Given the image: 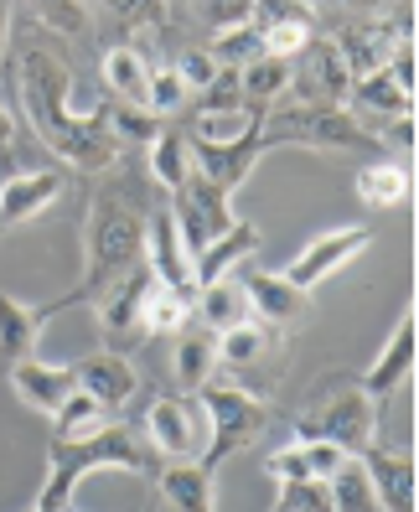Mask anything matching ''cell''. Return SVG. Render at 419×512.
Returning <instances> with one entry per match:
<instances>
[{
  "label": "cell",
  "instance_id": "cell-6",
  "mask_svg": "<svg viewBox=\"0 0 419 512\" xmlns=\"http://www.w3.org/2000/svg\"><path fill=\"white\" fill-rule=\"evenodd\" d=\"M301 440H332L347 456H363L368 445H378V404L363 388H342L301 425Z\"/></svg>",
  "mask_w": 419,
  "mask_h": 512
},
{
  "label": "cell",
  "instance_id": "cell-7",
  "mask_svg": "<svg viewBox=\"0 0 419 512\" xmlns=\"http://www.w3.org/2000/svg\"><path fill=\"white\" fill-rule=\"evenodd\" d=\"M352 57H347V42L342 37H311V47L295 57V88H301V104H337L347 109L352 99Z\"/></svg>",
  "mask_w": 419,
  "mask_h": 512
},
{
  "label": "cell",
  "instance_id": "cell-44",
  "mask_svg": "<svg viewBox=\"0 0 419 512\" xmlns=\"http://www.w3.org/2000/svg\"><path fill=\"white\" fill-rule=\"evenodd\" d=\"M264 471L275 476V481H306V476H311V466H306V456H301V445L275 450V456L264 461Z\"/></svg>",
  "mask_w": 419,
  "mask_h": 512
},
{
  "label": "cell",
  "instance_id": "cell-40",
  "mask_svg": "<svg viewBox=\"0 0 419 512\" xmlns=\"http://www.w3.org/2000/svg\"><path fill=\"white\" fill-rule=\"evenodd\" d=\"M218 63H213V52H182V63H176V78H182L187 94H207V88L218 83Z\"/></svg>",
  "mask_w": 419,
  "mask_h": 512
},
{
  "label": "cell",
  "instance_id": "cell-8",
  "mask_svg": "<svg viewBox=\"0 0 419 512\" xmlns=\"http://www.w3.org/2000/svg\"><path fill=\"white\" fill-rule=\"evenodd\" d=\"M275 150V140H269L264 130L254 135H238V140H192V176H202L207 187H218V192H238L254 176L259 156H269Z\"/></svg>",
  "mask_w": 419,
  "mask_h": 512
},
{
  "label": "cell",
  "instance_id": "cell-16",
  "mask_svg": "<svg viewBox=\"0 0 419 512\" xmlns=\"http://www.w3.org/2000/svg\"><path fill=\"white\" fill-rule=\"evenodd\" d=\"M145 269H151L156 285H171V290H192V259L182 249V233H176V218L171 213H156L145 218Z\"/></svg>",
  "mask_w": 419,
  "mask_h": 512
},
{
  "label": "cell",
  "instance_id": "cell-13",
  "mask_svg": "<svg viewBox=\"0 0 419 512\" xmlns=\"http://www.w3.org/2000/svg\"><path fill=\"white\" fill-rule=\"evenodd\" d=\"M68 176L57 166H42V171H16L0 182V228H16V223H32L42 218L47 207L63 197Z\"/></svg>",
  "mask_w": 419,
  "mask_h": 512
},
{
  "label": "cell",
  "instance_id": "cell-19",
  "mask_svg": "<svg viewBox=\"0 0 419 512\" xmlns=\"http://www.w3.org/2000/svg\"><path fill=\"white\" fill-rule=\"evenodd\" d=\"M259 254V228H249V223H233L223 238H213L197 259H192V290H207V285H218V280H228L244 259H254Z\"/></svg>",
  "mask_w": 419,
  "mask_h": 512
},
{
  "label": "cell",
  "instance_id": "cell-30",
  "mask_svg": "<svg viewBox=\"0 0 419 512\" xmlns=\"http://www.w3.org/2000/svg\"><path fill=\"white\" fill-rule=\"evenodd\" d=\"M104 414H109V409H104L94 394L73 388V394L63 399V409L52 414V440H83V435H94L99 425H109Z\"/></svg>",
  "mask_w": 419,
  "mask_h": 512
},
{
  "label": "cell",
  "instance_id": "cell-42",
  "mask_svg": "<svg viewBox=\"0 0 419 512\" xmlns=\"http://www.w3.org/2000/svg\"><path fill=\"white\" fill-rule=\"evenodd\" d=\"M301 456H306V466H311V476H321V481H332L352 456L342 445H332V440H301Z\"/></svg>",
  "mask_w": 419,
  "mask_h": 512
},
{
  "label": "cell",
  "instance_id": "cell-23",
  "mask_svg": "<svg viewBox=\"0 0 419 512\" xmlns=\"http://www.w3.org/2000/svg\"><path fill=\"white\" fill-rule=\"evenodd\" d=\"M352 99H357V109H368V114H378V119L414 114V94H409V88H399V78L388 73L383 63L368 68L363 78H352Z\"/></svg>",
  "mask_w": 419,
  "mask_h": 512
},
{
  "label": "cell",
  "instance_id": "cell-3",
  "mask_svg": "<svg viewBox=\"0 0 419 512\" xmlns=\"http://www.w3.org/2000/svg\"><path fill=\"white\" fill-rule=\"evenodd\" d=\"M47 481L37 492V507L32 512H68L73 507V492L88 471H130V476H145L151 471V450L145 440L125 425H99L94 435L83 440H52L47 445Z\"/></svg>",
  "mask_w": 419,
  "mask_h": 512
},
{
  "label": "cell",
  "instance_id": "cell-46",
  "mask_svg": "<svg viewBox=\"0 0 419 512\" xmlns=\"http://www.w3.org/2000/svg\"><path fill=\"white\" fill-rule=\"evenodd\" d=\"M383 140H388V145H399V150H414V140H419V135H414V114H399L394 125H388Z\"/></svg>",
  "mask_w": 419,
  "mask_h": 512
},
{
  "label": "cell",
  "instance_id": "cell-2",
  "mask_svg": "<svg viewBox=\"0 0 419 512\" xmlns=\"http://www.w3.org/2000/svg\"><path fill=\"white\" fill-rule=\"evenodd\" d=\"M83 280L73 295H63L57 306H42V321H52L63 306L73 300H99L109 285H119L130 269L145 264V213L130 192L119 187H104L88 207V233H83Z\"/></svg>",
  "mask_w": 419,
  "mask_h": 512
},
{
  "label": "cell",
  "instance_id": "cell-24",
  "mask_svg": "<svg viewBox=\"0 0 419 512\" xmlns=\"http://www.w3.org/2000/svg\"><path fill=\"white\" fill-rule=\"evenodd\" d=\"M259 130V109H249L244 99H207V109L197 114V125L187 140H238Z\"/></svg>",
  "mask_w": 419,
  "mask_h": 512
},
{
  "label": "cell",
  "instance_id": "cell-10",
  "mask_svg": "<svg viewBox=\"0 0 419 512\" xmlns=\"http://www.w3.org/2000/svg\"><path fill=\"white\" fill-rule=\"evenodd\" d=\"M145 440L166 461H197L207 445V419H202L197 399H156L145 409Z\"/></svg>",
  "mask_w": 419,
  "mask_h": 512
},
{
  "label": "cell",
  "instance_id": "cell-34",
  "mask_svg": "<svg viewBox=\"0 0 419 512\" xmlns=\"http://www.w3.org/2000/svg\"><path fill=\"white\" fill-rule=\"evenodd\" d=\"M104 125H109V135L125 145V140H140V145H151L156 135H161V119L145 109V104H109L104 109Z\"/></svg>",
  "mask_w": 419,
  "mask_h": 512
},
{
  "label": "cell",
  "instance_id": "cell-17",
  "mask_svg": "<svg viewBox=\"0 0 419 512\" xmlns=\"http://www.w3.org/2000/svg\"><path fill=\"white\" fill-rule=\"evenodd\" d=\"M11 383H16V394H21L26 409L57 414V409H63V399L78 388V373L63 368V363H42V357H21V363L11 368Z\"/></svg>",
  "mask_w": 419,
  "mask_h": 512
},
{
  "label": "cell",
  "instance_id": "cell-50",
  "mask_svg": "<svg viewBox=\"0 0 419 512\" xmlns=\"http://www.w3.org/2000/svg\"><path fill=\"white\" fill-rule=\"evenodd\" d=\"M275 512H285V507H275Z\"/></svg>",
  "mask_w": 419,
  "mask_h": 512
},
{
  "label": "cell",
  "instance_id": "cell-9",
  "mask_svg": "<svg viewBox=\"0 0 419 512\" xmlns=\"http://www.w3.org/2000/svg\"><path fill=\"white\" fill-rule=\"evenodd\" d=\"M373 244V228L368 223H347V228H332V233H321V238H311V244L301 249V254H295L285 269H280V275L295 285V290H316L321 280H332L337 275V269L342 264H352L357 254H363Z\"/></svg>",
  "mask_w": 419,
  "mask_h": 512
},
{
  "label": "cell",
  "instance_id": "cell-20",
  "mask_svg": "<svg viewBox=\"0 0 419 512\" xmlns=\"http://www.w3.org/2000/svg\"><path fill=\"white\" fill-rule=\"evenodd\" d=\"M218 471H207L202 461H182V466H166L156 492L171 512H218Z\"/></svg>",
  "mask_w": 419,
  "mask_h": 512
},
{
  "label": "cell",
  "instance_id": "cell-5",
  "mask_svg": "<svg viewBox=\"0 0 419 512\" xmlns=\"http://www.w3.org/2000/svg\"><path fill=\"white\" fill-rule=\"evenodd\" d=\"M259 130L275 145H306V150H363L373 135L337 109V104H290V109H264Z\"/></svg>",
  "mask_w": 419,
  "mask_h": 512
},
{
  "label": "cell",
  "instance_id": "cell-49",
  "mask_svg": "<svg viewBox=\"0 0 419 512\" xmlns=\"http://www.w3.org/2000/svg\"><path fill=\"white\" fill-rule=\"evenodd\" d=\"M342 6H363V0H342Z\"/></svg>",
  "mask_w": 419,
  "mask_h": 512
},
{
  "label": "cell",
  "instance_id": "cell-15",
  "mask_svg": "<svg viewBox=\"0 0 419 512\" xmlns=\"http://www.w3.org/2000/svg\"><path fill=\"white\" fill-rule=\"evenodd\" d=\"M244 300H249V311L269 326H301L306 311H311V295L306 290H295L285 275H275V269H249L244 275Z\"/></svg>",
  "mask_w": 419,
  "mask_h": 512
},
{
  "label": "cell",
  "instance_id": "cell-21",
  "mask_svg": "<svg viewBox=\"0 0 419 512\" xmlns=\"http://www.w3.org/2000/svg\"><path fill=\"white\" fill-rule=\"evenodd\" d=\"M42 311L21 306L16 295L0 290V368H16L21 357H37V342H42Z\"/></svg>",
  "mask_w": 419,
  "mask_h": 512
},
{
  "label": "cell",
  "instance_id": "cell-38",
  "mask_svg": "<svg viewBox=\"0 0 419 512\" xmlns=\"http://www.w3.org/2000/svg\"><path fill=\"white\" fill-rule=\"evenodd\" d=\"M182 104H187V88H182V78H176V68H151V83H145V109H151L156 119H166Z\"/></svg>",
  "mask_w": 419,
  "mask_h": 512
},
{
  "label": "cell",
  "instance_id": "cell-33",
  "mask_svg": "<svg viewBox=\"0 0 419 512\" xmlns=\"http://www.w3.org/2000/svg\"><path fill=\"white\" fill-rule=\"evenodd\" d=\"M332 512H383L373 481H368V471H363V461H357V456L332 476Z\"/></svg>",
  "mask_w": 419,
  "mask_h": 512
},
{
  "label": "cell",
  "instance_id": "cell-22",
  "mask_svg": "<svg viewBox=\"0 0 419 512\" xmlns=\"http://www.w3.org/2000/svg\"><path fill=\"white\" fill-rule=\"evenodd\" d=\"M290 78H295V63L290 57H275V52H259L254 63L238 68V94H244L249 109H275L285 94H290Z\"/></svg>",
  "mask_w": 419,
  "mask_h": 512
},
{
  "label": "cell",
  "instance_id": "cell-27",
  "mask_svg": "<svg viewBox=\"0 0 419 512\" xmlns=\"http://www.w3.org/2000/svg\"><path fill=\"white\" fill-rule=\"evenodd\" d=\"M409 171L399 161H373L357 171V197H363L368 207H404L409 202Z\"/></svg>",
  "mask_w": 419,
  "mask_h": 512
},
{
  "label": "cell",
  "instance_id": "cell-47",
  "mask_svg": "<svg viewBox=\"0 0 419 512\" xmlns=\"http://www.w3.org/2000/svg\"><path fill=\"white\" fill-rule=\"evenodd\" d=\"M11 140H16V119H11V109H6V104H0V150H6Z\"/></svg>",
  "mask_w": 419,
  "mask_h": 512
},
{
  "label": "cell",
  "instance_id": "cell-31",
  "mask_svg": "<svg viewBox=\"0 0 419 512\" xmlns=\"http://www.w3.org/2000/svg\"><path fill=\"white\" fill-rule=\"evenodd\" d=\"M192 311H202L207 331H228L233 321H244V316H249V300H244V290H238V285L218 280V285H207V290H197V300H192Z\"/></svg>",
  "mask_w": 419,
  "mask_h": 512
},
{
  "label": "cell",
  "instance_id": "cell-48",
  "mask_svg": "<svg viewBox=\"0 0 419 512\" xmlns=\"http://www.w3.org/2000/svg\"><path fill=\"white\" fill-rule=\"evenodd\" d=\"M6 37H11V0H0V52H6Z\"/></svg>",
  "mask_w": 419,
  "mask_h": 512
},
{
  "label": "cell",
  "instance_id": "cell-4",
  "mask_svg": "<svg viewBox=\"0 0 419 512\" xmlns=\"http://www.w3.org/2000/svg\"><path fill=\"white\" fill-rule=\"evenodd\" d=\"M197 409L207 419V445H202V456H197L207 471H218L228 456L249 450L269 430L264 399L244 394V388H228V383H202L197 388Z\"/></svg>",
  "mask_w": 419,
  "mask_h": 512
},
{
  "label": "cell",
  "instance_id": "cell-43",
  "mask_svg": "<svg viewBox=\"0 0 419 512\" xmlns=\"http://www.w3.org/2000/svg\"><path fill=\"white\" fill-rule=\"evenodd\" d=\"M99 6L119 21H135V26H156L161 21V6L166 0H99Z\"/></svg>",
  "mask_w": 419,
  "mask_h": 512
},
{
  "label": "cell",
  "instance_id": "cell-41",
  "mask_svg": "<svg viewBox=\"0 0 419 512\" xmlns=\"http://www.w3.org/2000/svg\"><path fill=\"white\" fill-rule=\"evenodd\" d=\"M249 6H254V0H192V16L207 21L213 32H223V26L249 21Z\"/></svg>",
  "mask_w": 419,
  "mask_h": 512
},
{
  "label": "cell",
  "instance_id": "cell-35",
  "mask_svg": "<svg viewBox=\"0 0 419 512\" xmlns=\"http://www.w3.org/2000/svg\"><path fill=\"white\" fill-rule=\"evenodd\" d=\"M259 52H264V42H259V32H254L249 21L213 32V63H218V68H244V63H254Z\"/></svg>",
  "mask_w": 419,
  "mask_h": 512
},
{
  "label": "cell",
  "instance_id": "cell-1",
  "mask_svg": "<svg viewBox=\"0 0 419 512\" xmlns=\"http://www.w3.org/2000/svg\"><path fill=\"white\" fill-rule=\"evenodd\" d=\"M16 88H21V104H26L32 130L42 135V145L63 166H73L83 176H99V171H109L119 161V140L104 125V109L99 114H73L78 78H73V68L57 52H47V47L21 52Z\"/></svg>",
  "mask_w": 419,
  "mask_h": 512
},
{
  "label": "cell",
  "instance_id": "cell-25",
  "mask_svg": "<svg viewBox=\"0 0 419 512\" xmlns=\"http://www.w3.org/2000/svg\"><path fill=\"white\" fill-rule=\"evenodd\" d=\"M213 368H218V337L213 331H187L182 342H176V357H171V373L176 383L187 388V394H197L202 383H213Z\"/></svg>",
  "mask_w": 419,
  "mask_h": 512
},
{
  "label": "cell",
  "instance_id": "cell-26",
  "mask_svg": "<svg viewBox=\"0 0 419 512\" xmlns=\"http://www.w3.org/2000/svg\"><path fill=\"white\" fill-rule=\"evenodd\" d=\"M104 83L109 94H119V104H145V83H151V63L135 47H109L104 52Z\"/></svg>",
  "mask_w": 419,
  "mask_h": 512
},
{
  "label": "cell",
  "instance_id": "cell-39",
  "mask_svg": "<svg viewBox=\"0 0 419 512\" xmlns=\"http://www.w3.org/2000/svg\"><path fill=\"white\" fill-rule=\"evenodd\" d=\"M32 6H37V21L52 26L57 37H83V32H88L83 0H32Z\"/></svg>",
  "mask_w": 419,
  "mask_h": 512
},
{
  "label": "cell",
  "instance_id": "cell-45",
  "mask_svg": "<svg viewBox=\"0 0 419 512\" xmlns=\"http://www.w3.org/2000/svg\"><path fill=\"white\" fill-rule=\"evenodd\" d=\"M306 6H295V0H254L249 6V26L254 32H264V26H275V21H285V16H301Z\"/></svg>",
  "mask_w": 419,
  "mask_h": 512
},
{
  "label": "cell",
  "instance_id": "cell-32",
  "mask_svg": "<svg viewBox=\"0 0 419 512\" xmlns=\"http://www.w3.org/2000/svg\"><path fill=\"white\" fill-rule=\"evenodd\" d=\"M269 352V331L259 321H233L228 331H218V363H233V368H249Z\"/></svg>",
  "mask_w": 419,
  "mask_h": 512
},
{
  "label": "cell",
  "instance_id": "cell-14",
  "mask_svg": "<svg viewBox=\"0 0 419 512\" xmlns=\"http://www.w3.org/2000/svg\"><path fill=\"white\" fill-rule=\"evenodd\" d=\"M151 269H130V275L125 280H119V285H109L99 300H94V306H99V326H104V337L114 342L109 352H119V347H125L130 337H135V331H140V311H145V295H151Z\"/></svg>",
  "mask_w": 419,
  "mask_h": 512
},
{
  "label": "cell",
  "instance_id": "cell-11",
  "mask_svg": "<svg viewBox=\"0 0 419 512\" xmlns=\"http://www.w3.org/2000/svg\"><path fill=\"white\" fill-rule=\"evenodd\" d=\"M414 357H419V316H414V300L404 306V316H399V326L388 331V342H383V352L373 357V368L363 373V394L373 399V404H383L388 394H399V388L409 383V373H414Z\"/></svg>",
  "mask_w": 419,
  "mask_h": 512
},
{
  "label": "cell",
  "instance_id": "cell-37",
  "mask_svg": "<svg viewBox=\"0 0 419 512\" xmlns=\"http://www.w3.org/2000/svg\"><path fill=\"white\" fill-rule=\"evenodd\" d=\"M285 512H332V481L306 476V481H280V502Z\"/></svg>",
  "mask_w": 419,
  "mask_h": 512
},
{
  "label": "cell",
  "instance_id": "cell-28",
  "mask_svg": "<svg viewBox=\"0 0 419 512\" xmlns=\"http://www.w3.org/2000/svg\"><path fill=\"white\" fill-rule=\"evenodd\" d=\"M192 300L187 290H171V285H151L145 295V311H140V331H151V337H166V331H182L192 321Z\"/></svg>",
  "mask_w": 419,
  "mask_h": 512
},
{
  "label": "cell",
  "instance_id": "cell-29",
  "mask_svg": "<svg viewBox=\"0 0 419 512\" xmlns=\"http://www.w3.org/2000/svg\"><path fill=\"white\" fill-rule=\"evenodd\" d=\"M151 176L176 197L192 176V140L187 135H156L151 140Z\"/></svg>",
  "mask_w": 419,
  "mask_h": 512
},
{
  "label": "cell",
  "instance_id": "cell-12",
  "mask_svg": "<svg viewBox=\"0 0 419 512\" xmlns=\"http://www.w3.org/2000/svg\"><path fill=\"white\" fill-rule=\"evenodd\" d=\"M357 461H363V471H368V481H373L383 512H414V507H419V466H414L409 450L368 445Z\"/></svg>",
  "mask_w": 419,
  "mask_h": 512
},
{
  "label": "cell",
  "instance_id": "cell-36",
  "mask_svg": "<svg viewBox=\"0 0 419 512\" xmlns=\"http://www.w3.org/2000/svg\"><path fill=\"white\" fill-rule=\"evenodd\" d=\"M311 37H316V26H311V16H306V11H301V16H285V21H275V26H264V32H259L264 52L290 57V63L311 47Z\"/></svg>",
  "mask_w": 419,
  "mask_h": 512
},
{
  "label": "cell",
  "instance_id": "cell-18",
  "mask_svg": "<svg viewBox=\"0 0 419 512\" xmlns=\"http://www.w3.org/2000/svg\"><path fill=\"white\" fill-rule=\"evenodd\" d=\"M73 373H78L83 394H94L104 409H125L140 394V373L125 363V352H94V357H83Z\"/></svg>",
  "mask_w": 419,
  "mask_h": 512
}]
</instances>
